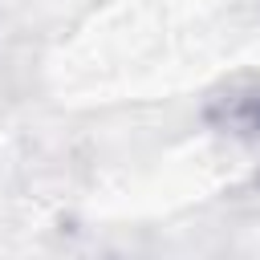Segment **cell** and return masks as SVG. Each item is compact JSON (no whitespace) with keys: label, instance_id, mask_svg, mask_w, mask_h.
Segmentation results:
<instances>
[{"label":"cell","instance_id":"1","mask_svg":"<svg viewBox=\"0 0 260 260\" xmlns=\"http://www.w3.org/2000/svg\"><path fill=\"white\" fill-rule=\"evenodd\" d=\"M207 126L232 138H260V77H244L207 98Z\"/></svg>","mask_w":260,"mask_h":260}]
</instances>
